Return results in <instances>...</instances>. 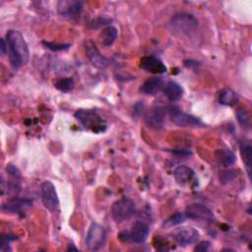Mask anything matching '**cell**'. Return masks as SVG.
<instances>
[{
    "label": "cell",
    "mask_w": 252,
    "mask_h": 252,
    "mask_svg": "<svg viewBox=\"0 0 252 252\" xmlns=\"http://www.w3.org/2000/svg\"><path fill=\"white\" fill-rule=\"evenodd\" d=\"M8 43V56L13 69L17 70L29 61V48L22 33L18 31L10 30L5 36Z\"/></svg>",
    "instance_id": "cell-1"
},
{
    "label": "cell",
    "mask_w": 252,
    "mask_h": 252,
    "mask_svg": "<svg viewBox=\"0 0 252 252\" xmlns=\"http://www.w3.org/2000/svg\"><path fill=\"white\" fill-rule=\"evenodd\" d=\"M74 116L85 129L94 133H101L106 129L105 121L93 109H78Z\"/></svg>",
    "instance_id": "cell-2"
},
{
    "label": "cell",
    "mask_w": 252,
    "mask_h": 252,
    "mask_svg": "<svg viewBox=\"0 0 252 252\" xmlns=\"http://www.w3.org/2000/svg\"><path fill=\"white\" fill-rule=\"evenodd\" d=\"M172 29L182 34H190L198 28L197 19L188 13H177L172 16L170 20Z\"/></svg>",
    "instance_id": "cell-3"
},
{
    "label": "cell",
    "mask_w": 252,
    "mask_h": 252,
    "mask_svg": "<svg viewBox=\"0 0 252 252\" xmlns=\"http://www.w3.org/2000/svg\"><path fill=\"white\" fill-rule=\"evenodd\" d=\"M168 115L170 120L180 127H203L205 124L202 120L194 115L184 112L179 106L171 105L168 108Z\"/></svg>",
    "instance_id": "cell-4"
},
{
    "label": "cell",
    "mask_w": 252,
    "mask_h": 252,
    "mask_svg": "<svg viewBox=\"0 0 252 252\" xmlns=\"http://www.w3.org/2000/svg\"><path fill=\"white\" fill-rule=\"evenodd\" d=\"M136 212V205L129 198H121L111 206V216L116 222H122L130 219Z\"/></svg>",
    "instance_id": "cell-5"
},
{
    "label": "cell",
    "mask_w": 252,
    "mask_h": 252,
    "mask_svg": "<svg viewBox=\"0 0 252 252\" xmlns=\"http://www.w3.org/2000/svg\"><path fill=\"white\" fill-rule=\"evenodd\" d=\"M106 239L105 229L102 225L97 222H92L89 227L87 237H86V245L91 250H98L103 247Z\"/></svg>",
    "instance_id": "cell-6"
},
{
    "label": "cell",
    "mask_w": 252,
    "mask_h": 252,
    "mask_svg": "<svg viewBox=\"0 0 252 252\" xmlns=\"http://www.w3.org/2000/svg\"><path fill=\"white\" fill-rule=\"evenodd\" d=\"M165 119V109L161 103H155L145 114V123L153 129L159 130L163 127Z\"/></svg>",
    "instance_id": "cell-7"
},
{
    "label": "cell",
    "mask_w": 252,
    "mask_h": 252,
    "mask_svg": "<svg viewBox=\"0 0 252 252\" xmlns=\"http://www.w3.org/2000/svg\"><path fill=\"white\" fill-rule=\"evenodd\" d=\"M40 193L43 206L47 210L54 212L59 205V199L57 196L56 188L53 185V183L49 180L43 181L40 185Z\"/></svg>",
    "instance_id": "cell-8"
},
{
    "label": "cell",
    "mask_w": 252,
    "mask_h": 252,
    "mask_svg": "<svg viewBox=\"0 0 252 252\" xmlns=\"http://www.w3.org/2000/svg\"><path fill=\"white\" fill-rule=\"evenodd\" d=\"M86 53L91 64L97 69H104L108 65L107 59L99 52L95 43L93 40H88L85 43Z\"/></svg>",
    "instance_id": "cell-9"
},
{
    "label": "cell",
    "mask_w": 252,
    "mask_h": 252,
    "mask_svg": "<svg viewBox=\"0 0 252 252\" xmlns=\"http://www.w3.org/2000/svg\"><path fill=\"white\" fill-rule=\"evenodd\" d=\"M57 12L63 17H76L83 10V2L79 0H60L57 2Z\"/></svg>",
    "instance_id": "cell-10"
},
{
    "label": "cell",
    "mask_w": 252,
    "mask_h": 252,
    "mask_svg": "<svg viewBox=\"0 0 252 252\" xmlns=\"http://www.w3.org/2000/svg\"><path fill=\"white\" fill-rule=\"evenodd\" d=\"M199 232L193 227H182L173 233V239L182 246H187L197 242L199 239Z\"/></svg>",
    "instance_id": "cell-11"
},
{
    "label": "cell",
    "mask_w": 252,
    "mask_h": 252,
    "mask_svg": "<svg viewBox=\"0 0 252 252\" xmlns=\"http://www.w3.org/2000/svg\"><path fill=\"white\" fill-rule=\"evenodd\" d=\"M185 216L189 219L201 220H212L214 218L213 212L202 204H191L186 208Z\"/></svg>",
    "instance_id": "cell-12"
},
{
    "label": "cell",
    "mask_w": 252,
    "mask_h": 252,
    "mask_svg": "<svg viewBox=\"0 0 252 252\" xmlns=\"http://www.w3.org/2000/svg\"><path fill=\"white\" fill-rule=\"evenodd\" d=\"M173 176L176 182L181 186H193L192 183L196 181L195 171L186 165L177 166L173 170Z\"/></svg>",
    "instance_id": "cell-13"
},
{
    "label": "cell",
    "mask_w": 252,
    "mask_h": 252,
    "mask_svg": "<svg viewBox=\"0 0 252 252\" xmlns=\"http://www.w3.org/2000/svg\"><path fill=\"white\" fill-rule=\"evenodd\" d=\"M140 67L150 73L153 74H162L166 72V66L163 62L155 56H145L141 59Z\"/></svg>",
    "instance_id": "cell-14"
},
{
    "label": "cell",
    "mask_w": 252,
    "mask_h": 252,
    "mask_svg": "<svg viewBox=\"0 0 252 252\" xmlns=\"http://www.w3.org/2000/svg\"><path fill=\"white\" fill-rule=\"evenodd\" d=\"M149 231V224L145 220H137L133 223L131 231H129L130 240H132L135 243H142L147 239Z\"/></svg>",
    "instance_id": "cell-15"
},
{
    "label": "cell",
    "mask_w": 252,
    "mask_h": 252,
    "mask_svg": "<svg viewBox=\"0 0 252 252\" xmlns=\"http://www.w3.org/2000/svg\"><path fill=\"white\" fill-rule=\"evenodd\" d=\"M32 204V202L29 199L14 197V198L9 199L6 203H4L1 208L3 211L8 212V213L23 215L25 208L31 207Z\"/></svg>",
    "instance_id": "cell-16"
},
{
    "label": "cell",
    "mask_w": 252,
    "mask_h": 252,
    "mask_svg": "<svg viewBox=\"0 0 252 252\" xmlns=\"http://www.w3.org/2000/svg\"><path fill=\"white\" fill-rule=\"evenodd\" d=\"M164 87L162 78L160 77H152L146 80L140 87V92L147 95H154L159 93Z\"/></svg>",
    "instance_id": "cell-17"
},
{
    "label": "cell",
    "mask_w": 252,
    "mask_h": 252,
    "mask_svg": "<svg viewBox=\"0 0 252 252\" xmlns=\"http://www.w3.org/2000/svg\"><path fill=\"white\" fill-rule=\"evenodd\" d=\"M162 92L170 101H176L180 99L183 94V90L181 86L174 81H168L164 85Z\"/></svg>",
    "instance_id": "cell-18"
},
{
    "label": "cell",
    "mask_w": 252,
    "mask_h": 252,
    "mask_svg": "<svg viewBox=\"0 0 252 252\" xmlns=\"http://www.w3.org/2000/svg\"><path fill=\"white\" fill-rule=\"evenodd\" d=\"M117 34H118L117 29L113 26H108L100 32V33L98 35V38H99V41L103 45L110 46L115 41V39L117 37Z\"/></svg>",
    "instance_id": "cell-19"
},
{
    "label": "cell",
    "mask_w": 252,
    "mask_h": 252,
    "mask_svg": "<svg viewBox=\"0 0 252 252\" xmlns=\"http://www.w3.org/2000/svg\"><path fill=\"white\" fill-rule=\"evenodd\" d=\"M217 159L224 166L232 165L235 162V155L230 149H221L216 152Z\"/></svg>",
    "instance_id": "cell-20"
},
{
    "label": "cell",
    "mask_w": 252,
    "mask_h": 252,
    "mask_svg": "<svg viewBox=\"0 0 252 252\" xmlns=\"http://www.w3.org/2000/svg\"><path fill=\"white\" fill-rule=\"evenodd\" d=\"M237 95L231 89H224L219 94V101L222 105L232 106L237 102Z\"/></svg>",
    "instance_id": "cell-21"
},
{
    "label": "cell",
    "mask_w": 252,
    "mask_h": 252,
    "mask_svg": "<svg viewBox=\"0 0 252 252\" xmlns=\"http://www.w3.org/2000/svg\"><path fill=\"white\" fill-rule=\"evenodd\" d=\"M242 159L246 168V172L248 174V177H251V157H252V149L249 144H243L240 147Z\"/></svg>",
    "instance_id": "cell-22"
},
{
    "label": "cell",
    "mask_w": 252,
    "mask_h": 252,
    "mask_svg": "<svg viewBox=\"0 0 252 252\" xmlns=\"http://www.w3.org/2000/svg\"><path fill=\"white\" fill-rule=\"evenodd\" d=\"M185 218H186V216L183 213L177 212V213L171 215L170 217H168L166 220H163L162 227L168 228V227H172V226L178 225V224L182 223L185 220Z\"/></svg>",
    "instance_id": "cell-23"
},
{
    "label": "cell",
    "mask_w": 252,
    "mask_h": 252,
    "mask_svg": "<svg viewBox=\"0 0 252 252\" xmlns=\"http://www.w3.org/2000/svg\"><path fill=\"white\" fill-rule=\"evenodd\" d=\"M54 87L59 90L60 92H63V93H67V92H70L73 90L74 88V81L72 80V78H62L60 80H58L55 84H54Z\"/></svg>",
    "instance_id": "cell-24"
},
{
    "label": "cell",
    "mask_w": 252,
    "mask_h": 252,
    "mask_svg": "<svg viewBox=\"0 0 252 252\" xmlns=\"http://www.w3.org/2000/svg\"><path fill=\"white\" fill-rule=\"evenodd\" d=\"M236 118L238 123L243 127V128H249L250 127V114L246 109L240 108L236 111Z\"/></svg>",
    "instance_id": "cell-25"
},
{
    "label": "cell",
    "mask_w": 252,
    "mask_h": 252,
    "mask_svg": "<svg viewBox=\"0 0 252 252\" xmlns=\"http://www.w3.org/2000/svg\"><path fill=\"white\" fill-rule=\"evenodd\" d=\"M42 44L50 49L51 51H62V50H66L70 47L69 43H57V42H53V41H46L43 40Z\"/></svg>",
    "instance_id": "cell-26"
},
{
    "label": "cell",
    "mask_w": 252,
    "mask_h": 252,
    "mask_svg": "<svg viewBox=\"0 0 252 252\" xmlns=\"http://www.w3.org/2000/svg\"><path fill=\"white\" fill-rule=\"evenodd\" d=\"M237 176V171L234 169H227L220 172V180L222 184H225L233 180Z\"/></svg>",
    "instance_id": "cell-27"
},
{
    "label": "cell",
    "mask_w": 252,
    "mask_h": 252,
    "mask_svg": "<svg viewBox=\"0 0 252 252\" xmlns=\"http://www.w3.org/2000/svg\"><path fill=\"white\" fill-rule=\"evenodd\" d=\"M6 171L14 178H20L21 177V172L20 170L12 163H9L6 165Z\"/></svg>",
    "instance_id": "cell-28"
},
{
    "label": "cell",
    "mask_w": 252,
    "mask_h": 252,
    "mask_svg": "<svg viewBox=\"0 0 252 252\" xmlns=\"http://www.w3.org/2000/svg\"><path fill=\"white\" fill-rule=\"evenodd\" d=\"M210 243L209 242H201L195 247V251H207L209 249Z\"/></svg>",
    "instance_id": "cell-29"
},
{
    "label": "cell",
    "mask_w": 252,
    "mask_h": 252,
    "mask_svg": "<svg viewBox=\"0 0 252 252\" xmlns=\"http://www.w3.org/2000/svg\"><path fill=\"white\" fill-rule=\"evenodd\" d=\"M1 53L6 54L8 53V43L6 38H1Z\"/></svg>",
    "instance_id": "cell-30"
},
{
    "label": "cell",
    "mask_w": 252,
    "mask_h": 252,
    "mask_svg": "<svg viewBox=\"0 0 252 252\" xmlns=\"http://www.w3.org/2000/svg\"><path fill=\"white\" fill-rule=\"evenodd\" d=\"M171 153H174L176 155H179V156H188L190 155V152L186 151V150H183V149H178V150H173V151H170Z\"/></svg>",
    "instance_id": "cell-31"
},
{
    "label": "cell",
    "mask_w": 252,
    "mask_h": 252,
    "mask_svg": "<svg viewBox=\"0 0 252 252\" xmlns=\"http://www.w3.org/2000/svg\"><path fill=\"white\" fill-rule=\"evenodd\" d=\"M67 250H68V251H78V248H76L73 244H69Z\"/></svg>",
    "instance_id": "cell-32"
}]
</instances>
